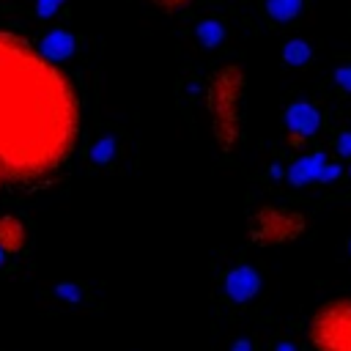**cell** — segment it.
Segmentation results:
<instances>
[{
	"label": "cell",
	"mask_w": 351,
	"mask_h": 351,
	"mask_svg": "<svg viewBox=\"0 0 351 351\" xmlns=\"http://www.w3.org/2000/svg\"><path fill=\"white\" fill-rule=\"evenodd\" d=\"M80 140L69 74L27 38L0 30V189L44 184Z\"/></svg>",
	"instance_id": "1"
},
{
	"label": "cell",
	"mask_w": 351,
	"mask_h": 351,
	"mask_svg": "<svg viewBox=\"0 0 351 351\" xmlns=\"http://www.w3.org/2000/svg\"><path fill=\"white\" fill-rule=\"evenodd\" d=\"M244 88H247V74L239 63H222L219 69L211 71L206 82V110H208L211 137L214 145L228 156L241 143Z\"/></svg>",
	"instance_id": "2"
},
{
	"label": "cell",
	"mask_w": 351,
	"mask_h": 351,
	"mask_svg": "<svg viewBox=\"0 0 351 351\" xmlns=\"http://www.w3.org/2000/svg\"><path fill=\"white\" fill-rule=\"evenodd\" d=\"M307 230V217L291 206L266 203L255 208L250 217V239L258 247H280L288 241L302 239Z\"/></svg>",
	"instance_id": "3"
},
{
	"label": "cell",
	"mask_w": 351,
	"mask_h": 351,
	"mask_svg": "<svg viewBox=\"0 0 351 351\" xmlns=\"http://www.w3.org/2000/svg\"><path fill=\"white\" fill-rule=\"evenodd\" d=\"M307 337L313 351H351V299L324 302L307 324Z\"/></svg>",
	"instance_id": "4"
},
{
	"label": "cell",
	"mask_w": 351,
	"mask_h": 351,
	"mask_svg": "<svg viewBox=\"0 0 351 351\" xmlns=\"http://www.w3.org/2000/svg\"><path fill=\"white\" fill-rule=\"evenodd\" d=\"M27 247V225L16 214H0V252L19 255Z\"/></svg>",
	"instance_id": "5"
},
{
	"label": "cell",
	"mask_w": 351,
	"mask_h": 351,
	"mask_svg": "<svg viewBox=\"0 0 351 351\" xmlns=\"http://www.w3.org/2000/svg\"><path fill=\"white\" fill-rule=\"evenodd\" d=\"M285 123H288V132L302 134V137H310L313 132H318V126H321V115H318V110H315L313 104H307V101H296V104L288 107V112H285Z\"/></svg>",
	"instance_id": "6"
},
{
	"label": "cell",
	"mask_w": 351,
	"mask_h": 351,
	"mask_svg": "<svg viewBox=\"0 0 351 351\" xmlns=\"http://www.w3.org/2000/svg\"><path fill=\"white\" fill-rule=\"evenodd\" d=\"M225 291H228V296L244 302V299H250V296L258 293V274L252 269H244V266L241 269H233L228 274V280H225Z\"/></svg>",
	"instance_id": "7"
},
{
	"label": "cell",
	"mask_w": 351,
	"mask_h": 351,
	"mask_svg": "<svg viewBox=\"0 0 351 351\" xmlns=\"http://www.w3.org/2000/svg\"><path fill=\"white\" fill-rule=\"evenodd\" d=\"M38 49L44 52V58L60 63L63 58H69V55L74 52V38H71L69 33H63V30H55V33H49V36L41 41Z\"/></svg>",
	"instance_id": "8"
},
{
	"label": "cell",
	"mask_w": 351,
	"mask_h": 351,
	"mask_svg": "<svg viewBox=\"0 0 351 351\" xmlns=\"http://www.w3.org/2000/svg\"><path fill=\"white\" fill-rule=\"evenodd\" d=\"M321 167H324V156H321V154H313V156H302V159H296V162L291 165L288 176H291L293 184H307V181L318 178Z\"/></svg>",
	"instance_id": "9"
},
{
	"label": "cell",
	"mask_w": 351,
	"mask_h": 351,
	"mask_svg": "<svg viewBox=\"0 0 351 351\" xmlns=\"http://www.w3.org/2000/svg\"><path fill=\"white\" fill-rule=\"evenodd\" d=\"M304 0H266V14L274 22H291L302 14Z\"/></svg>",
	"instance_id": "10"
},
{
	"label": "cell",
	"mask_w": 351,
	"mask_h": 351,
	"mask_svg": "<svg viewBox=\"0 0 351 351\" xmlns=\"http://www.w3.org/2000/svg\"><path fill=\"white\" fill-rule=\"evenodd\" d=\"M310 58H313L310 44L302 41V38H291V41L282 47V60H285L288 66H304Z\"/></svg>",
	"instance_id": "11"
},
{
	"label": "cell",
	"mask_w": 351,
	"mask_h": 351,
	"mask_svg": "<svg viewBox=\"0 0 351 351\" xmlns=\"http://www.w3.org/2000/svg\"><path fill=\"white\" fill-rule=\"evenodd\" d=\"M197 38H200L206 47H217V44L225 38V27L219 25V19H206V22L197 27Z\"/></svg>",
	"instance_id": "12"
},
{
	"label": "cell",
	"mask_w": 351,
	"mask_h": 351,
	"mask_svg": "<svg viewBox=\"0 0 351 351\" xmlns=\"http://www.w3.org/2000/svg\"><path fill=\"white\" fill-rule=\"evenodd\" d=\"M148 3L162 8V11H184V8H189V5H195L200 0H148Z\"/></svg>",
	"instance_id": "13"
},
{
	"label": "cell",
	"mask_w": 351,
	"mask_h": 351,
	"mask_svg": "<svg viewBox=\"0 0 351 351\" xmlns=\"http://www.w3.org/2000/svg\"><path fill=\"white\" fill-rule=\"evenodd\" d=\"M36 8H38V14H41V16H52V14L60 8V0H38V3H36Z\"/></svg>",
	"instance_id": "14"
},
{
	"label": "cell",
	"mask_w": 351,
	"mask_h": 351,
	"mask_svg": "<svg viewBox=\"0 0 351 351\" xmlns=\"http://www.w3.org/2000/svg\"><path fill=\"white\" fill-rule=\"evenodd\" d=\"M110 151H112V140H104L101 145H96V148H93V159H101V162H104V159H110V156H112Z\"/></svg>",
	"instance_id": "15"
},
{
	"label": "cell",
	"mask_w": 351,
	"mask_h": 351,
	"mask_svg": "<svg viewBox=\"0 0 351 351\" xmlns=\"http://www.w3.org/2000/svg\"><path fill=\"white\" fill-rule=\"evenodd\" d=\"M337 82L346 88V90H351V66H343V69H337Z\"/></svg>",
	"instance_id": "16"
},
{
	"label": "cell",
	"mask_w": 351,
	"mask_h": 351,
	"mask_svg": "<svg viewBox=\"0 0 351 351\" xmlns=\"http://www.w3.org/2000/svg\"><path fill=\"white\" fill-rule=\"evenodd\" d=\"M337 151L346 154V156H351V132L340 134V140H337Z\"/></svg>",
	"instance_id": "17"
}]
</instances>
